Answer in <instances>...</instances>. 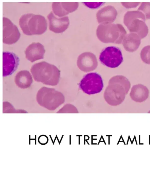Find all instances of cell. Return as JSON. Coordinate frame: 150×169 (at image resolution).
I'll list each match as a JSON object with an SVG mask.
<instances>
[{"instance_id": "cell-18", "label": "cell", "mask_w": 150, "mask_h": 169, "mask_svg": "<svg viewBox=\"0 0 150 169\" xmlns=\"http://www.w3.org/2000/svg\"><path fill=\"white\" fill-rule=\"evenodd\" d=\"M60 4L62 10L66 16L75 11L79 6L78 2H60Z\"/></svg>"}, {"instance_id": "cell-6", "label": "cell", "mask_w": 150, "mask_h": 169, "mask_svg": "<svg viewBox=\"0 0 150 169\" xmlns=\"http://www.w3.org/2000/svg\"><path fill=\"white\" fill-rule=\"evenodd\" d=\"M126 21L124 23L130 32L138 35L141 39L145 37L148 33V27L145 20L141 18L137 12L129 13L126 17Z\"/></svg>"}, {"instance_id": "cell-13", "label": "cell", "mask_w": 150, "mask_h": 169, "mask_svg": "<svg viewBox=\"0 0 150 169\" xmlns=\"http://www.w3.org/2000/svg\"><path fill=\"white\" fill-rule=\"evenodd\" d=\"M44 46L39 42L32 43L26 48L25 53L26 59L32 62L42 59L45 53Z\"/></svg>"}, {"instance_id": "cell-15", "label": "cell", "mask_w": 150, "mask_h": 169, "mask_svg": "<svg viewBox=\"0 0 150 169\" xmlns=\"http://www.w3.org/2000/svg\"><path fill=\"white\" fill-rule=\"evenodd\" d=\"M141 38L137 34L130 32L126 34L122 41V44L126 50L133 52L139 48L141 43Z\"/></svg>"}, {"instance_id": "cell-12", "label": "cell", "mask_w": 150, "mask_h": 169, "mask_svg": "<svg viewBox=\"0 0 150 169\" xmlns=\"http://www.w3.org/2000/svg\"><path fill=\"white\" fill-rule=\"evenodd\" d=\"M50 30L56 33H61L68 28L69 21L68 16L58 18L51 11L47 15Z\"/></svg>"}, {"instance_id": "cell-11", "label": "cell", "mask_w": 150, "mask_h": 169, "mask_svg": "<svg viewBox=\"0 0 150 169\" xmlns=\"http://www.w3.org/2000/svg\"><path fill=\"white\" fill-rule=\"evenodd\" d=\"M77 65L81 71L89 72L95 70L98 66V61L96 55L90 52L81 53L77 59Z\"/></svg>"}, {"instance_id": "cell-8", "label": "cell", "mask_w": 150, "mask_h": 169, "mask_svg": "<svg viewBox=\"0 0 150 169\" xmlns=\"http://www.w3.org/2000/svg\"><path fill=\"white\" fill-rule=\"evenodd\" d=\"M100 62L108 67L114 68L119 66L123 61L120 50L117 47L111 46L106 48L99 56Z\"/></svg>"}, {"instance_id": "cell-1", "label": "cell", "mask_w": 150, "mask_h": 169, "mask_svg": "<svg viewBox=\"0 0 150 169\" xmlns=\"http://www.w3.org/2000/svg\"><path fill=\"white\" fill-rule=\"evenodd\" d=\"M131 87L129 80L122 75H117L111 77L104 94L106 101L109 104L117 106L124 100Z\"/></svg>"}, {"instance_id": "cell-19", "label": "cell", "mask_w": 150, "mask_h": 169, "mask_svg": "<svg viewBox=\"0 0 150 169\" xmlns=\"http://www.w3.org/2000/svg\"><path fill=\"white\" fill-rule=\"evenodd\" d=\"M140 57L145 63L150 64V45L144 47L140 53Z\"/></svg>"}, {"instance_id": "cell-21", "label": "cell", "mask_w": 150, "mask_h": 169, "mask_svg": "<svg viewBox=\"0 0 150 169\" xmlns=\"http://www.w3.org/2000/svg\"><path fill=\"white\" fill-rule=\"evenodd\" d=\"M104 3L103 2H84L83 3L86 6L91 9L98 8L102 6Z\"/></svg>"}, {"instance_id": "cell-3", "label": "cell", "mask_w": 150, "mask_h": 169, "mask_svg": "<svg viewBox=\"0 0 150 169\" xmlns=\"http://www.w3.org/2000/svg\"><path fill=\"white\" fill-rule=\"evenodd\" d=\"M126 33L121 24L112 23L100 24L96 31L98 38L105 43L121 44Z\"/></svg>"}, {"instance_id": "cell-4", "label": "cell", "mask_w": 150, "mask_h": 169, "mask_svg": "<svg viewBox=\"0 0 150 169\" xmlns=\"http://www.w3.org/2000/svg\"><path fill=\"white\" fill-rule=\"evenodd\" d=\"M19 25L23 33L29 36L42 34L47 28V21L44 16L32 13L22 15Z\"/></svg>"}, {"instance_id": "cell-23", "label": "cell", "mask_w": 150, "mask_h": 169, "mask_svg": "<svg viewBox=\"0 0 150 169\" xmlns=\"http://www.w3.org/2000/svg\"><path fill=\"white\" fill-rule=\"evenodd\" d=\"M148 113H150V111H149L148 112Z\"/></svg>"}, {"instance_id": "cell-5", "label": "cell", "mask_w": 150, "mask_h": 169, "mask_svg": "<svg viewBox=\"0 0 150 169\" xmlns=\"http://www.w3.org/2000/svg\"><path fill=\"white\" fill-rule=\"evenodd\" d=\"M38 103L48 109H55L65 101L63 94L55 89L45 87L41 88L36 94Z\"/></svg>"}, {"instance_id": "cell-9", "label": "cell", "mask_w": 150, "mask_h": 169, "mask_svg": "<svg viewBox=\"0 0 150 169\" xmlns=\"http://www.w3.org/2000/svg\"><path fill=\"white\" fill-rule=\"evenodd\" d=\"M21 34L17 26L8 18H3V42L11 45L19 39Z\"/></svg>"}, {"instance_id": "cell-14", "label": "cell", "mask_w": 150, "mask_h": 169, "mask_svg": "<svg viewBox=\"0 0 150 169\" xmlns=\"http://www.w3.org/2000/svg\"><path fill=\"white\" fill-rule=\"evenodd\" d=\"M117 15L116 9L112 6L108 5L99 10L96 17L99 24L112 23L115 19Z\"/></svg>"}, {"instance_id": "cell-7", "label": "cell", "mask_w": 150, "mask_h": 169, "mask_svg": "<svg viewBox=\"0 0 150 169\" xmlns=\"http://www.w3.org/2000/svg\"><path fill=\"white\" fill-rule=\"evenodd\" d=\"M103 85L100 76L95 72H91L85 75L79 83L80 88L88 94L100 92Z\"/></svg>"}, {"instance_id": "cell-2", "label": "cell", "mask_w": 150, "mask_h": 169, "mask_svg": "<svg viewBox=\"0 0 150 169\" xmlns=\"http://www.w3.org/2000/svg\"><path fill=\"white\" fill-rule=\"evenodd\" d=\"M30 71L35 80L44 84L54 86L59 82L60 71L55 65L45 61L32 65Z\"/></svg>"}, {"instance_id": "cell-17", "label": "cell", "mask_w": 150, "mask_h": 169, "mask_svg": "<svg viewBox=\"0 0 150 169\" xmlns=\"http://www.w3.org/2000/svg\"><path fill=\"white\" fill-rule=\"evenodd\" d=\"M14 80L16 85L23 89L30 87L33 82L31 74L26 70L19 72L15 76Z\"/></svg>"}, {"instance_id": "cell-20", "label": "cell", "mask_w": 150, "mask_h": 169, "mask_svg": "<svg viewBox=\"0 0 150 169\" xmlns=\"http://www.w3.org/2000/svg\"><path fill=\"white\" fill-rule=\"evenodd\" d=\"M137 10L141 11L145 16L146 19H150V3L143 2L138 8Z\"/></svg>"}, {"instance_id": "cell-10", "label": "cell", "mask_w": 150, "mask_h": 169, "mask_svg": "<svg viewBox=\"0 0 150 169\" xmlns=\"http://www.w3.org/2000/svg\"><path fill=\"white\" fill-rule=\"evenodd\" d=\"M19 59L15 53L9 52H3V76L12 75L17 69Z\"/></svg>"}, {"instance_id": "cell-16", "label": "cell", "mask_w": 150, "mask_h": 169, "mask_svg": "<svg viewBox=\"0 0 150 169\" xmlns=\"http://www.w3.org/2000/svg\"><path fill=\"white\" fill-rule=\"evenodd\" d=\"M149 91L146 86L139 84L133 86L130 93L131 98L137 102L145 101L148 97Z\"/></svg>"}, {"instance_id": "cell-22", "label": "cell", "mask_w": 150, "mask_h": 169, "mask_svg": "<svg viewBox=\"0 0 150 169\" xmlns=\"http://www.w3.org/2000/svg\"><path fill=\"white\" fill-rule=\"evenodd\" d=\"M140 3H121L122 5L126 8H135L140 4Z\"/></svg>"}]
</instances>
